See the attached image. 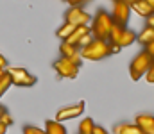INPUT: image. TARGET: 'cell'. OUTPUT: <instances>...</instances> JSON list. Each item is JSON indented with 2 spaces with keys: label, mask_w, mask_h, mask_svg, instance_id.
Returning <instances> with one entry per match:
<instances>
[{
  "label": "cell",
  "mask_w": 154,
  "mask_h": 134,
  "mask_svg": "<svg viewBox=\"0 0 154 134\" xmlns=\"http://www.w3.org/2000/svg\"><path fill=\"white\" fill-rule=\"evenodd\" d=\"M88 32H90V27H88V25H79V27H75V29H74V32L68 36L66 43L75 45V46H77V45H79V41H81V40H82Z\"/></svg>",
  "instance_id": "8fae6325"
},
{
  "label": "cell",
  "mask_w": 154,
  "mask_h": 134,
  "mask_svg": "<svg viewBox=\"0 0 154 134\" xmlns=\"http://www.w3.org/2000/svg\"><path fill=\"white\" fill-rule=\"evenodd\" d=\"M145 20H147V27H152L154 29V14H151V16L145 18Z\"/></svg>",
  "instance_id": "f1b7e54d"
},
{
  "label": "cell",
  "mask_w": 154,
  "mask_h": 134,
  "mask_svg": "<svg viewBox=\"0 0 154 134\" xmlns=\"http://www.w3.org/2000/svg\"><path fill=\"white\" fill-rule=\"evenodd\" d=\"M7 133V127H5V125H2V124H0V134H5Z\"/></svg>",
  "instance_id": "f546056e"
},
{
  "label": "cell",
  "mask_w": 154,
  "mask_h": 134,
  "mask_svg": "<svg viewBox=\"0 0 154 134\" xmlns=\"http://www.w3.org/2000/svg\"><path fill=\"white\" fill-rule=\"evenodd\" d=\"M65 2H66V4H68V0H65Z\"/></svg>",
  "instance_id": "836d02e7"
},
{
  "label": "cell",
  "mask_w": 154,
  "mask_h": 134,
  "mask_svg": "<svg viewBox=\"0 0 154 134\" xmlns=\"http://www.w3.org/2000/svg\"><path fill=\"white\" fill-rule=\"evenodd\" d=\"M131 11H134L136 14H140V16H143V18H149L151 14H154V9L145 2V0H138V2H134V4L131 5Z\"/></svg>",
  "instance_id": "30bf717a"
},
{
  "label": "cell",
  "mask_w": 154,
  "mask_h": 134,
  "mask_svg": "<svg viewBox=\"0 0 154 134\" xmlns=\"http://www.w3.org/2000/svg\"><path fill=\"white\" fill-rule=\"evenodd\" d=\"M4 73H5V70H2V68H0V77H2Z\"/></svg>",
  "instance_id": "d6a6232c"
},
{
  "label": "cell",
  "mask_w": 154,
  "mask_h": 134,
  "mask_svg": "<svg viewBox=\"0 0 154 134\" xmlns=\"http://www.w3.org/2000/svg\"><path fill=\"white\" fill-rule=\"evenodd\" d=\"M81 55L86 61H102L108 55H111V45L106 40H95L90 45H86L84 48H81Z\"/></svg>",
  "instance_id": "7a4b0ae2"
},
{
  "label": "cell",
  "mask_w": 154,
  "mask_h": 134,
  "mask_svg": "<svg viewBox=\"0 0 154 134\" xmlns=\"http://www.w3.org/2000/svg\"><path fill=\"white\" fill-rule=\"evenodd\" d=\"M145 2H147V4H149V5L154 9V0H145Z\"/></svg>",
  "instance_id": "1f68e13d"
},
{
  "label": "cell",
  "mask_w": 154,
  "mask_h": 134,
  "mask_svg": "<svg viewBox=\"0 0 154 134\" xmlns=\"http://www.w3.org/2000/svg\"><path fill=\"white\" fill-rule=\"evenodd\" d=\"M54 70H56L57 75L63 77V79H75L77 73H79V66H75L68 57H59V59L54 63Z\"/></svg>",
  "instance_id": "5b68a950"
},
{
  "label": "cell",
  "mask_w": 154,
  "mask_h": 134,
  "mask_svg": "<svg viewBox=\"0 0 154 134\" xmlns=\"http://www.w3.org/2000/svg\"><path fill=\"white\" fill-rule=\"evenodd\" d=\"M113 134H143L136 124H118L113 127Z\"/></svg>",
  "instance_id": "4fadbf2b"
},
{
  "label": "cell",
  "mask_w": 154,
  "mask_h": 134,
  "mask_svg": "<svg viewBox=\"0 0 154 134\" xmlns=\"http://www.w3.org/2000/svg\"><path fill=\"white\" fill-rule=\"evenodd\" d=\"M129 16H131V5L124 4L122 0H115L113 2V13H111L113 22L120 27H125L129 22Z\"/></svg>",
  "instance_id": "52a82bcc"
},
{
  "label": "cell",
  "mask_w": 154,
  "mask_h": 134,
  "mask_svg": "<svg viewBox=\"0 0 154 134\" xmlns=\"http://www.w3.org/2000/svg\"><path fill=\"white\" fill-rule=\"evenodd\" d=\"M81 50L77 48L75 45H70L66 43V41H61V45H59V54H61V57H68V59H72L74 55H77Z\"/></svg>",
  "instance_id": "9a60e30c"
},
{
  "label": "cell",
  "mask_w": 154,
  "mask_h": 134,
  "mask_svg": "<svg viewBox=\"0 0 154 134\" xmlns=\"http://www.w3.org/2000/svg\"><path fill=\"white\" fill-rule=\"evenodd\" d=\"M5 72L9 73L11 81L14 86H20V88H31L38 82V77H34L32 73H29L25 68H18V66H9L5 68Z\"/></svg>",
  "instance_id": "277c9868"
},
{
  "label": "cell",
  "mask_w": 154,
  "mask_h": 134,
  "mask_svg": "<svg viewBox=\"0 0 154 134\" xmlns=\"http://www.w3.org/2000/svg\"><path fill=\"white\" fill-rule=\"evenodd\" d=\"M151 64H152V57H151L145 50L140 52V54L133 59V63L129 64V75H131V79H133V81H138V79L145 77V73L149 72Z\"/></svg>",
  "instance_id": "3957f363"
},
{
  "label": "cell",
  "mask_w": 154,
  "mask_h": 134,
  "mask_svg": "<svg viewBox=\"0 0 154 134\" xmlns=\"http://www.w3.org/2000/svg\"><path fill=\"white\" fill-rule=\"evenodd\" d=\"M0 68H2V70H5V68H7V59H5L2 54H0Z\"/></svg>",
  "instance_id": "4316f807"
},
{
  "label": "cell",
  "mask_w": 154,
  "mask_h": 134,
  "mask_svg": "<svg viewBox=\"0 0 154 134\" xmlns=\"http://www.w3.org/2000/svg\"><path fill=\"white\" fill-rule=\"evenodd\" d=\"M145 79H147L149 84H154V61H152V64H151V68H149V72L145 73Z\"/></svg>",
  "instance_id": "cb8c5ba5"
},
{
  "label": "cell",
  "mask_w": 154,
  "mask_h": 134,
  "mask_svg": "<svg viewBox=\"0 0 154 134\" xmlns=\"http://www.w3.org/2000/svg\"><path fill=\"white\" fill-rule=\"evenodd\" d=\"M145 52H147V54L152 57V61H154V41H152V43H149L147 46H145Z\"/></svg>",
  "instance_id": "484cf974"
},
{
  "label": "cell",
  "mask_w": 154,
  "mask_h": 134,
  "mask_svg": "<svg viewBox=\"0 0 154 134\" xmlns=\"http://www.w3.org/2000/svg\"><path fill=\"white\" fill-rule=\"evenodd\" d=\"M93 127H95V122L91 118H84V120H81L79 134H91L93 133Z\"/></svg>",
  "instance_id": "ac0fdd59"
},
{
  "label": "cell",
  "mask_w": 154,
  "mask_h": 134,
  "mask_svg": "<svg viewBox=\"0 0 154 134\" xmlns=\"http://www.w3.org/2000/svg\"><path fill=\"white\" fill-rule=\"evenodd\" d=\"M84 113V102H77V104H72V106H66L63 109H59L56 113V120L57 122H65V120H74L77 116H81Z\"/></svg>",
  "instance_id": "ba28073f"
},
{
  "label": "cell",
  "mask_w": 154,
  "mask_h": 134,
  "mask_svg": "<svg viewBox=\"0 0 154 134\" xmlns=\"http://www.w3.org/2000/svg\"><path fill=\"white\" fill-rule=\"evenodd\" d=\"M9 86H13V81H11V77H9V73L5 72V73L0 77V98L5 95V91L9 89Z\"/></svg>",
  "instance_id": "ffe728a7"
},
{
  "label": "cell",
  "mask_w": 154,
  "mask_h": 134,
  "mask_svg": "<svg viewBox=\"0 0 154 134\" xmlns=\"http://www.w3.org/2000/svg\"><path fill=\"white\" fill-rule=\"evenodd\" d=\"M45 133L47 134H68L66 133V127L57 122V120H47L45 122Z\"/></svg>",
  "instance_id": "5bb4252c"
},
{
  "label": "cell",
  "mask_w": 154,
  "mask_h": 134,
  "mask_svg": "<svg viewBox=\"0 0 154 134\" xmlns=\"http://www.w3.org/2000/svg\"><path fill=\"white\" fill-rule=\"evenodd\" d=\"M74 29H75V25H72V23H68V22H65L57 31H56V36L61 40V41H66L68 40V36L74 32Z\"/></svg>",
  "instance_id": "e0dca14e"
},
{
  "label": "cell",
  "mask_w": 154,
  "mask_h": 134,
  "mask_svg": "<svg viewBox=\"0 0 154 134\" xmlns=\"http://www.w3.org/2000/svg\"><path fill=\"white\" fill-rule=\"evenodd\" d=\"M124 29L125 27H120V25H113L111 27V31H109V36H108V43L111 45H116V41H118V38H120V34L124 32Z\"/></svg>",
  "instance_id": "d6986e66"
},
{
  "label": "cell",
  "mask_w": 154,
  "mask_h": 134,
  "mask_svg": "<svg viewBox=\"0 0 154 134\" xmlns=\"http://www.w3.org/2000/svg\"><path fill=\"white\" fill-rule=\"evenodd\" d=\"M115 25L111 14L104 9H99L95 13V18L91 20V27H90V32L93 34L95 40H106L108 41V36H109V31L111 27Z\"/></svg>",
  "instance_id": "6da1fadb"
},
{
  "label": "cell",
  "mask_w": 154,
  "mask_h": 134,
  "mask_svg": "<svg viewBox=\"0 0 154 134\" xmlns=\"http://www.w3.org/2000/svg\"><path fill=\"white\" fill-rule=\"evenodd\" d=\"M113 2H115V0H113Z\"/></svg>",
  "instance_id": "e575fe53"
},
{
  "label": "cell",
  "mask_w": 154,
  "mask_h": 134,
  "mask_svg": "<svg viewBox=\"0 0 154 134\" xmlns=\"http://www.w3.org/2000/svg\"><path fill=\"white\" fill-rule=\"evenodd\" d=\"M91 134H109V133H108L104 127H100V125H95V127H93V133H91Z\"/></svg>",
  "instance_id": "d4e9b609"
},
{
  "label": "cell",
  "mask_w": 154,
  "mask_h": 134,
  "mask_svg": "<svg viewBox=\"0 0 154 134\" xmlns=\"http://www.w3.org/2000/svg\"><path fill=\"white\" fill-rule=\"evenodd\" d=\"M65 22H68V23H72L75 27H79V25H88L91 22V16L81 5H72L66 11V14H65Z\"/></svg>",
  "instance_id": "8992f818"
},
{
  "label": "cell",
  "mask_w": 154,
  "mask_h": 134,
  "mask_svg": "<svg viewBox=\"0 0 154 134\" xmlns=\"http://www.w3.org/2000/svg\"><path fill=\"white\" fill-rule=\"evenodd\" d=\"M136 41L140 45H143V46H147L149 43H152L154 41V29L152 27H145V29L136 36Z\"/></svg>",
  "instance_id": "2e32d148"
},
{
  "label": "cell",
  "mask_w": 154,
  "mask_h": 134,
  "mask_svg": "<svg viewBox=\"0 0 154 134\" xmlns=\"http://www.w3.org/2000/svg\"><path fill=\"white\" fill-rule=\"evenodd\" d=\"M136 125L143 134H154V116L152 115H138L136 116Z\"/></svg>",
  "instance_id": "9c48e42d"
},
{
  "label": "cell",
  "mask_w": 154,
  "mask_h": 134,
  "mask_svg": "<svg viewBox=\"0 0 154 134\" xmlns=\"http://www.w3.org/2000/svg\"><path fill=\"white\" fill-rule=\"evenodd\" d=\"M136 41V34L129 29H124V32L120 34L118 41H116V46L118 48H125V46H131V45Z\"/></svg>",
  "instance_id": "7c38bea8"
},
{
  "label": "cell",
  "mask_w": 154,
  "mask_h": 134,
  "mask_svg": "<svg viewBox=\"0 0 154 134\" xmlns=\"http://www.w3.org/2000/svg\"><path fill=\"white\" fill-rule=\"evenodd\" d=\"M122 2H124V4H127V5H133V4H134V2H138V0H122Z\"/></svg>",
  "instance_id": "4dcf8cb0"
},
{
  "label": "cell",
  "mask_w": 154,
  "mask_h": 134,
  "mask_svg": "<svg viewBox=\"0 0 154 134\" xmlns=\"http://www.w3.org/2000/svg\"><path fill=\"white\" fill-rule=\"evenodd\" d=\"M23 134H47V133H45V129H39V127H34V125H25Z\"/></svg>",
  "instance_id": "44dd1931"
},
{
  "label": "cell",
  "mask_w": 154,
  "mask_h": 134,
  "mask_svg": "<svg viewBox=\"0 0 154 134\" xmlns=\"http://www.w3.org/2000/svg\"><path fill=\"white\" fill-rule=\"evenodd\" d=\"M13 122H14V120H13V116H11V115H9L7 111H5V113H4V115L0 116V124H2V125H5V127L13 125Z\"/></svg>",
  "instance_id": "603a6c76"
},
{
  "label": "cell",
  "mask_w": 154,
  "mask_h": 134,
  "mask_svg": "<svg viewBox=\"0 0 154 134\" xmlns=\"http://www.w3.org/2000/svg\"><path fill=\"white\" fill-rule=\"evenodd\" d=\"M84 2H88V0H68V5L72 7V5H81V4H84Z\"/></svg>",
  "instance_id": "83f0119b"
},
{
  "label": "cell",
  "mask_w": 154,
  "mask_h": 134,
  "mask_svg": "<svg viewBox=\"0 0 154 134\" xmlns=\"http://www.w3.org/2000/svg\"><path fill=\"white\" fill-rule=\"evenodd\" d=\"M91 41H93V34H91V32H88V34H86V36H84V38H82L81 41H79V45H77V48L81 50V48H84L86 45H90Z\"/></svg>",
  "instance_id": "7402d4cb"
}]
</instances>
